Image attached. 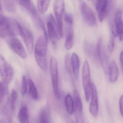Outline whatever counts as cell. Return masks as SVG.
I'll return each instance as SVG.
<instances>
[{
    "label": "cell",
    "mask_w": 123,
    "mask_h": 123,
    "mask_svg": "<svg viewBox=\"0 0 123 123\" xmlns=\"http://www.w3.org/2000/svg\"><path fill=\"white\" fill-rule=\"evenodd\" d=\"M3 9V5H2V0H0V14H1Z\"/></svg>",
    "instance_id": "e575fe53"
},
{
    "label": "cell",
    "mask_w": 123,
    "mask_h": 123,
    "mask_svg": "<svg viewBox=\"0 0 123 123\" xmlns=\"http://www.w3.org/2000/svg\"><path fill=\"white\" fill-rule=\"evenodd\" d=\"M73 97L76 116L77 119H78L83 110V103L81 96L77 90H74Z\"/></svg>",
    "instance_id": "9a60e30c"
},
{
    "label": "cell",
    "mask_w": 123,
    "mask_h": 123,
    "mask_svg": "<svg viewBox=\"0 0 123 123\" xmlns=\"http://www.w3.org/2000/svg\"><path fill=\"white\" fill-rule=\"evenodd\" d=\"M48 38L44 35L40 36L36 42L35 47V60L40 68L43 71L47 69V55Z\"/></svg>",
    "instance_id": "6da1fadb"
},
{
    "label": "cell",
    "mask_w": 123,
    "mask_h": 123,
    "mask_svg": "<svg viewBox=\"0 0 123 123\" xmlns=\"http://www.w3.org/2000/svg\"><path fill=\"white\" fill-rule=\"evenodd\" d=\"M19 4L27 12H29L33 5L31 0H17Z\"/></svg>",
    "instance_id": "4316f807"
},
{
    "label": "cell",
    "mask_w": 123,
    "mask_h": 123,
    "mask_svg": "<svg viewBox=\"0 0 123 123\" xmlns=\"http://www.w3.org/2000/svg\"><path fill=\"white\" fill-rule=\"evenodd\" d=\"M71 61L72 71L74 77L77 79H78L79 74L80 63L78 57L76 53H73L71 57Z\"/></svg>",
    "instance_id": "e0dca14e"
},
{
    "label": "cell",
    "mask_w": 123,
    "mask_h": 123,
    "mask_svg": "<svg viewBox=\"0 0 123 123\" xmlns=\"http://www.w3.org/2000/svg\"><path fill=\"white\" fill-rule=\"evenodd\" d=\"M84 50L85 53L91 57H97L96 48L93 44L88 42H85L84 44Z\"/></svg>",
    "instance_id": "ffe728a7"
},
{
    "label": "cell",
    "mask_w": 123,
    "mask_h": 123,
    "mask_svg": "<svg viewBox=\"0 0 123 123\" xmlns=\"http://www.w3.org/2000/svg\"><path fill=\"white\" fill-rule=\"evenodd\" d=\"M28 86V81L25 76H23L22 80L21 85V92L23 97L25 96L27 92Z\"/></svg>",
    "instance_id": "83f0119b"
},
{
    "label": "cell",
    "mask_w": 123,
    "mask_h": 123,
    "mask_svg": "<svg viewBox=\"0 0 123 123\" xmlns=\"http://www.w3.org/2000/svg\"><path fill=\"white\" fill-rule=\"evenodd\" d=\"M40 123H50L47 113L45 110L41 111L39 116Z\"/></svg>",
    "instance_id": "f546056e"
},
{
    "label": "cell",
    "mask_w": 123,
    "mask_h": 123,
    "mask_svg": "<svg viewBox=\"0 0 123 123\" xmlns=\"http://www.w3.org/2000/svg\"><path fill=\"white\" fill-rule=\"evenodd\" d=\"M102 38H99L96 48L97 57L99 60L104 71L107 72L108 69V58L103 46Z\"/></svg>",
    "instance_id": "9c48e42d"
},
{
    "label": "cell",
    "mask_w": 123,
    "mask_h": 123,
    "mask_svg": "<svg viewBox=\"0 0 123 123\" xmlns=\"http://www.w3.org/2000/svg\"><path fill=\"white\" fill-rule=\"evenodd\" d=\"M47 27L50 40L53 45L55 47L56 45V38L58 40L61 39L59 36L56 22L52 14H50L48 17Z\"/></svg>",
    "instance_id": "52a82bcc"
},
{
    "label": "cell",
    "mask_w": 123,
    "mask_h": 123,
    "mask_svg": "<svg viewBox=\"0 0 123 123\" xmlns=\"http://www.w3.org/2000/svg\"><path fill=\"white\" fill-rule=\"evenodd\" d=\"M123 14L121 10H118L116 12L113 20L110 23L113 37H114L118 36L120 41L123 40Z\"/></svg>",
    "instance_id": "3957f363"
},
{
    "label": "cell",
    "mask_w": 123,
    "mask_h": 123,
    "mask_svg": "<svg viewBox=\"0 0 123 123\" xmlns=\"http://www.w3.org/2000/svg\"><path fill=\"white\" fill-rule=\"evenodd\" d=\"M123 95L121 96L119 100V105L120 107V111L122 116L123 115Z\"/></svg>",
    "instance_id": "d6a6232c"
},
{
    "label": "cell",
    "mask_w": 123,
    "mask_h": 123,
    "mask_svg": "<svg viewBox=\"0 0 123 123\" xmlns=\"http://www.w3.org/2000/svg\"><path fill=\"white\" fill-rule=\"evenodd\" d=\"M91 100L90 105V111L93 117H97L99 112L98 98L97 88L94 83L91 86Z\"/></svg>",
    "instance_id": "30bf717a"
},
{
    "label": "cell",
    "mask_w": 123,
    "mask_h": 123,
    "mask_svg": "<svg viewBox=\"0 0 123 123\" xmlns=\"http://www.w3.org/2000/svg\"><path fill=\"white\" fill-rule=\"evenodd\" d=\"M20 123H29L28 110L27 107L23 106L20 109L18 116Z\"/></svg>",
    "instance_id": "d6986e66"
},
{
    "label": "cell",
    "mask_w": 123,
    "mask_h": 123,
    "mask_svg": "<svg viewBox=\"0 0 123 123\" xmlns=\"http://www.w3.org/2000/svg\"><path fill=\"white\" fill-rule=\"evenodd\" d=\"M50 71L54 94L56 98L59 99L60 95L58 88V66L56 58L53 57L51 58L50 61Z\"/></svg>",
    "instance_id": "5b68a950"
},
{
    "label": "cell",
    "mask_w": 123,
    "mask_h": 123,
    "mask_svg": "<svg viewBox=\"0 0 123 123\" xmlns=\"http://www.w3.org/2000/svg\"><path fill=\"white\" fill-rule=\"evenodd\" d=\"M64 18L66 23L73 24V19L72 16L66 12H65L64 13Z\"/></svg>",
    "instance_id": "1f68e13d"
},
{
    "label": "cell",
    "mask_w": 123,
    "mask_h": 123,
    "mask_svg": "<svg viewBox=\"0 0 123 123\" xmlns=\"http://www.w3.org/2000/svg\"><path fill=\"white\" fill-rule=\"evenodd\" d=\"M18 92L16 90L13 89L11 91L10 94V104L12 110L14 111L15 108V105L17 98H18Z\"/></svg>",
    "instance_id": "484cf974"
},
{
    "label": "cell",
    "mask_w": 123,
    "mask_h": 123,
    "mask_svg": "<svg viewBox=\"0 0 123 123\" xmlns=\"http://www.w3.org/2000/svg\"><path fill=\"white\" fill-rule=\"evenodd\" d=\"M4 8L7 11L14 13L16 11V0H3Z\"/></svg>",
    "instance_id": "cb8c5ba5"
},
{
    "label": "cell",
    "mask_w": 123,
    "mask_h": 123,
    "mask_svg": "<svg viewBox=\"0 0 123 123\" xmlns=\"http://www.w3.org/2000/svg\"><path fill=\"white\" fill-rule=\"evenodd\" d=\"M21 37L28 52L32 54L34 48V38L32 33L27 29L23 28V33Z\"/></svg>",
    "instance_id": "5bb4252c"
},
{
    "label": "cell",
    "mask_w": 123,
    "mask_h": 123,
    "mask_svg": "<svg viewBox=\"0 0 123 123\" xmlns=\"http://www.w3.org/2000/svg\"><path fill=\"white\" fill-rule=\"evenodd\" d=\"M8 93L7 84L3 82H0V104L2 103Z\"/></svg>",
    "instance_id": "d4e9b609"
},
{
    "label": "cell",
    "mask_w": 123,
    "mask_h": 123,
    "mask_svg": "<svg viewBox=\"0 0 123 123\" xmlns=\"http://www.w3.org/2000/svg\"><path fill=\"white\" fill-rule=\"evenodd\" d=\"M29 13L30 14L32 19L35 25L40 28L43 31L44 33L43 35L45 37L48 38L47 33L46 31V29H45L44 23L41 19L38 11L34 6L30 10Z\"/></svg>",
    "instance_id": "4fadbf2b"
},
{
    "label": "cell",
    "mask_w": 123,
    "mask_h": 123,
    "mask_svg": "<svg viewBox=\"0 0 123 123\" xmlns=\"http://www.w3.org/2000/svg\"><path fill=\"white\" fill-rule=\"evenodd\" d=\"M71 57L69 54H67L65 57V67L67 72L69 75L71 76L72 75L71 64Z\"/></svg>",
    "instance_id": "f1b7e54d"
},
{
    "label": "cell",
    "mask_w": 123,
    "mask_h": 123,
    "mask_svg": "<svg viewBox=\"0 0 123 123\" xmlns=\"http://www.w3.org/2000/svg\"><path fill=\"white\" fill-rule=\"evenodd\" d=\"M65 105L67 112L71 115L74 110L73 100L71 95L68 94L66 96L65 99Z\"/></svg>",
    "instance_id": "44dd1931"
},
{
    "label": "cell",
    "mask_w": 123,
    "mask_h": 123,
    "mask_svg": "<svg viewBox=\"0 0 123 123\" xmlns=\"http://www.w3.org/2000/svg\"><path fill=\"white\" fill-rule=\"evenodd\" d=\"M109 76L110 81L115 82L118 79L119 75V70L115 61H112L109 66Z\"/></svg>",
    "instance_id": "ac0fdd59"
},
{
    "label": "cell",
    "mask_w": 123,
    "mask_h": 123,
    "mask_svg": "<svg viewBox=\"0 0 123 123\" xmlns=\"http://www.w3.org/2000/svg\"><path fill=\"white\" fill-rule=\"evenodd\" d=\"M50 1L51 0H38L37 8L40 13L43 14L47 11Z\"/></svg>",
    "instance_id": "603a6c76"
},
{
    "label": "cell",
    "mask_w": 123,
    "mask_h": 123,
    "mask_svg": "<svg viewBox=\"0 0 123 123\" xmlns=\"http://www.w3.org/2000/svg\"><path fill=\"white\" fill-rule=\"evenodd\" d=\"M0 123H6L4 121H3V120L0 121Z\"/></svg>",
    "instance_id": "d590c367"
},
{
    "label": "cell",
    "mask_w": 123,
    "mask_h": 123,
    "mask_svg": "<svg viewBox=\"0 0 123 123\" xmlns=\"http://www.w3.org/2000/svg\"><path fill=\"white\" fill-rule=\"evenodd\" d=\"M65 8L64 0H55L53 5V11L56 19V24L61 39L63 36V24L62 18Z\"/></svg>",
    "instance_id": "8992f818"
},
{
    "label": "cell",
    "mask_w": 123,
    "mask_h": 123,
    "mask_svg": "<svg viewBox=\"0 0 123 123\" xmlns=\"http://www.w3.org/2000/svg\"><path fill=\"white\" fill-rule=\"evenodd\" d=\"M28 85H29L28 94L33 99L35 100L37 99L38 98L37 90L33 81L30 79H29L28 80Z\"/></svg>",
    "instance_id": "7402d4cb"
},
{
    "label": "cell",
    "mask_w": 123,
    "mask_h": 123,
    "mask_svg": "<svg viewBox=\"0 0 123 123\" xmlns=\"http://www.w3.org/2000/svg\"><path fill=\"white\" fill-rule=\"evenodd\" d=\"M66 35L65 47L67 50H70L73 45L74 31L73 24L66 23Z\"/></svg>",
    "instance_id": "2e32d148"
},
{
    "label": "cell",
    "mask_w": 123,
    "mask_h": 123,
    "mask_svg": "<svg viewBox=\"0 0 123 123\" xmlns=\"http://www.w3.org/2000/svg\"><path fill=\"white\" fill-rule=\"evenodd\" d=\"M94 4L99 20L102 22L107 16L108 0H96Z\"/></svg>",
    "instance_id": "7c38bea8"
},
{
    "label": "cell",
    "mask_w": 123,
    "mask_h": 123,
    "mask_svg": "<svg viewBox=\"0 0 123 123\" xmlns=\"http://www.w3.org/2000/svg\"><path fill=\"white\" fill-rule=\"evenodd\" d=\"M80 9L84 21L90 26H94L97 24V19L94 13L84 1H80Z\"/></svg>",
    "instance_id": "ba28073f"
},
{
    "label": "cell",
    "mask_w": 123,
    "mask_h": 123,
    "mask_svg": "<svg viewBox=\"0 0 123 123\" xmlns=\"http://www.w3.org/2000/svg\"></svg>",
    "instance_id": "8d00e7d4"
},
{
    "label": "cell",
    "mask_w": 123,
    "mask_h": 123,
    "mask_svg": "<svg viewBox=\"0 0 123 123\" xmlns=\"http://www.w3.org/2000/svg\"><path fill=\"white\" fill-rule=\"evenodd\" d=\"M115 40L113 36H111L109 39L108 45V51L110 53H112L114 50L115 47Z\"/></svg>",
    "instance_id": "4dcf8cb0"
},
{
    "label": "cell",
    "mask_w": 123,
    "mask_h": 123,
    "mask_svg": "<svg viewBox=\"0 0 123 123\" xmlns=\"http://www.w3.org/2000/svg\"><path fill=\"white\" fill-rule=\"evenodd\" d=\"M123 51H122L121 52V53L120 55V62L121 64L122 65V67H123Z\"/></svg>",
    "instance_id": "836d02e7"
},
{
    "label": "cell",
    "mask_w": 123,
    "mask_h": 123,
    "mask_svg": "<svg viewBox=\"0 0 123 123\" xmlns=\"http://www.w3.org/2000/svg\"><path fill=\"white\" fill-rule=\"evenodd\" d=\"M82 85L85 98L87 102H89L91 97V86L90 68L89 65L87 61L86 60L84 62L82 69Z\"/></svg>",
    "instance_id": "7a4b0ae2"
},
{
    "label": "cell",
    "mask_w": 123,
    "mask_h": 123,
    "mask_svg": "<svg viewBox=\"0 0 123 123\" xmlns=\"http://www.w3.org/2000/svg\"><path fill=\"white\" fill-rule=\"evenodd\" d=\"M9 44L12 49L20 57L26 59L27 54L23 45L19 39L12 37L9 41Z\"/></svg>",
    "instance_id": "8fae6325"
},
{
    "label": "cell",
    "mask_w": 123,
    "mask_h": 123,
    "mask_svg": "<svg viewBox=\"0 0 123 123\" xmlns=\"http://www.w3.org/2000/svg\"><path fill=\"white\" fill-rule=\"evenodd\" d=\"M0 74L3 82L8 84L13 78L14 71L11 65L0 55Z\"/></svg>",
    "instance_id": "277c9868"
}]
</instances>
